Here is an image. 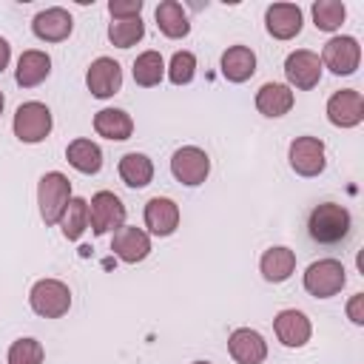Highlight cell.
<instances>
[{
    "mask_svg": "<svg viewBox=\"0 0 364 364\" xmlns=\"http://www.w3.org/2000/svg\"><path fill=\"white\" fill-rule=\"evenodd\" d=\"M350 228H353V216L338 202H321L307 216V233L318 245H338V242H344L350 236Z\"/></svg>",
    "mask_w": 364,
    "mask_h": 364,
    "instance_id": "1",
    "label": "cell"
},
{
    "mask_svg": "<svg viewBox=\"0 0 364 364\" xmlns=\"http://www.w3.org/2000/svg\"><path fill=\"white\" fill-rule=\"evenodd\" d=\"M71 199V182L60 171H48L37 182V205H40V219L46 225H60L65 205Z\"/></svg>",
    "mask_w": 364,
    "mask_h": 364,
    "instance_id": "2",
    "label": "cell"
},
{
    "mask_svg": "<svg viewBox=\"0 0 364 364\" xmlns=\"http://www.w3.org/2000/svg\"><path fill=\"white\" fill-rule=\"evenodd\" d=\"M51 125H54V117H51L48 105H46V102H37V100L23 102V105L14 111V122H11L14 136H17L20 142H26V145L43 142V139L51 134Z\"/></svg>",
    "mask_w": 364,
    "mask_h": 364,
    "instance_id": "3",
    "label": "cell"
},
{
    "mask_svg": "<svg viewBox=\"0 0 364 364\" xmlns=\"http://www.w3.org/2000/svg\"><path fill=\"white\" fill-rule=\"evenodd\" d=\"M28 304L43 318H60L71 307V290L60 279H40L28 293Z\"/></svg>",
    "mask_w": 364,
    "mask_h": 364,
    "instance_id": "4",
    "label": "cell"
},
{
    "mask_svg": "<svg viewBox=\"0 0 364 364\" xmlns=\"http://www.w3.org/2000/svg\"><path fill=\"white\" fill-rule=\"evenodd\" d=\"M347 284V270L338 259H318L304 270V290L316 299L338 296Z\"/></svg>",
    "mask_w": 364,
    "mask_h": 364,
    "instance_id": "5",
    "label": "cell"
},
{
    "mask_svg": "<svg viewBox=\"0 0 364 364\" xmlns=\"http://www.w3.org/2000/svg\"><path fill=\"white\" fill-rule=\"evenodd\" d=\"M88 225L94 236H105L125 225V205L111 191H97L88 202Z\"/></svg>",
    "mask_w": 364,
    "mask_h": 364,
    "instance_id": "6",
    "label": "cell"
},
{
    "mask_svg": "<svg viewBox=\"0 0 364 364\" xmlns=\"http://www.w3.org/2000/svg\"><path fill=\"white\" fill-rule=\"evenodd\" d=\"M318 60H321V68H330L333 74L347 77V74H355V68L361 63V46L355 37L341 34V37H333L324 43Z\"/></svg>",
    "mask_w": 364,
    "mask_h": 364,
    "instance_id": "7",
    "label": "cell"
},
{
    "mask_svg": "<svg viewBox=\"0 0 364 364\" xmlns=\"http://www.w3.org/2000/svg\"><path fill=\"white\" fill-rule=\"evenodd\" d=\"M171 173L176 176V182L188 185V188H196L210 173V156L202 148H196V145H185V148L173 151V156H171Z\"/></svg>",
    "mask_w": 364,
    "mask_h": 364,
    "instance_id": "8",
    "label": "cell"
},
{
    "mask_svg": "<svg viewBox=\"0 0 364 364\" xmlns=\"http://www.w3.org/2000/svg\"><path fill=\"white\" fill-rule=\"evenodd\" d=\"M287 159L299 176H318L327 165V151L318 136H296L290 142Z\"/></svg>",
    "mask_w": 364,
    "mask_h": 364,
    "instance_id": "9",
    "label": "cell"
},
{
    "mask_svg": "<svg viewBox=\"0 0 364 364\" xmlns=\"http://www.w3.org/2000/svg\"><path fill=\"white\" fill-rule=\"evenodd\" d=\"M284 77L299 91L316 88L318 80H321V60H318V54L316 51H307V48L290 51L287 60H284Z\"/></svg>",
    "mask_w": 364,
    "mask_h": 364,
    "instance_id": "10",
    "label": "cell"
},
{
    "mask_svg": "<svg viewBox=\"0 0 364 364\" xmlns=\"http://www.w3.org/2000/svg\"><path fill=\"white\" fill-rule=\"evenodd\" d=\"M85 85L97 100H108L122 88V68L114 57H97L85 71Z\"/></svg>",
    "mask_w": 364,
    "mask_h": 364,
    "instance_id": "11",
    "label": "cell"
},
{
    "mask_svg": "<svg viewBox=\"0 0 364 364\" xmlns=\"http://www.w3.org/2000/svg\"><path fill=\"white\" fill-rule=\"evenodd\" d=\"M327 119L336 128H355L364 119V97L355 88H341L327 100Z\"/></svg>",
    "mask_w": 364,
    "mask_h": 364,
    "instance_id": "12",
    "label": "cell"
},
{
    "mask_svg": "<svg viewBox=\"0 0 364 364\" xmlns=\"http://www.w3.org/2000/svg\"><path fill=\"white\" fill-rule=\"evenodd\" d=\"M71 28H74V20H71V14H68L65 9H60V6L43 9V11H37L34 20H31V31H34V37L43 40V43H63V40H68Z\"/></svg>",
    "mask_w": 364,
    "mask_h": 364,
    "instance_id": "13",
    "label": "cell"
},
{
    "mask_svg": "<svg viewBox=\"0 0 364 364\" xmlns=\"http://www.w3.org/2000/svg\"><path fill=\"white\" fill-rule=\"evenodd\" d=\"M111 250H114V256L122 259L125 264H136V262L148 259V253H151V236H148L142 228L122 225L119 230H114Z\"/></svg>",
    "mask_w": 364,
    "mask_h": 364,
    "instance_id": "14",
    "label": "cell"
},
{
    "mask_svg": "<svg viewBox=\"0 0 364 364\" xmlns=\"http://www.w3.org/2000/svg\"><path fill=\"white\" fill-rule=\"evenodd\" d=\"M273 330H276V338L284 344V347H304L313 336V324L310 318L301 313V310H282L276 318H273Z\"/></svg>",
    "mask_w": 364,
    "mask_h": 364,
    "instance_id": "15",
    "label": "cell"
},
{
    "mask_svg": "<svg viewBox=\"0 0 364 364\" xmlns=\"http://www.w3.org/2000/svg\"><path fill=\"white\" fill-rule=\"evenodd\" d=\"M228 350L236 364H262L267 358V341L262 338V333H256L250 327L233 330L228 338Z\"/></svg>",
    "mask_w": 364,
    "mask_h": 364,
    "instance_id": "16",
    "label": "cell"
},
{
    "mask_svg": "<svg viewBox=\"0 0 364 364\" xmlns=\"http://www.w3.org/2000/svg\"><path fill=\"white\" fill-rule=\"evenodd\" d=\"M301 23H304V17H301V9L296 3H273L264 11L267 34L276 40H293L301 31Z\"/></svg>",
    "mask_w": 364,
    "mask_h": 364,
    "instance_id": "17",
    "label": "cell"
},
{
    "mask_svg": "<svg viewBox=\"0 0 364 364\" xmlns=\"http://www.w3.org/2000/svg\"><path fill=\"white\" fill-rule=\"evenodd\" d=\"M145 228L154 236H171L179 228V205L168 196H154L145 202Z\"/></svg>",
    "mask_w": 364,
    "mask_h": 364,
    "instance_id": "18",
    "label": "cell"
},
{
    "mask_svg": "<svg viewBox=\"0 0 364 364\" xmlns=\"http://www.w3.org/2000/svg\"><path fill=\"white\" fill-rule=\"evenodd\" d=\"M48 74H51V57H48L46 51L28 48V51L20 54L17 71H14V80H17L20 88H34V85H40Z\"/></svg>",
    "mask_w": 364,
    "mask_h": 364,
    "instance_id": "19",
    "label": "cell"
},
{
    "mask_svg": "<svg viewBox=\"0 0 364 364\" xmlns=\"http://www.w3.org/2000/svg\"><path fill=\"white\" fill-rule=\"evenodd\" d=\"M259 270L267 282L279 284V282H287L296 270V253L284 245H276V247H267L259 259Z\"/></svg>",
    "mask_w": 364,
    "mask_h": 364,
    "instance_id": "20",
    "label": "cell"
},
{
    "mask_svg": "<svg viewBox=\"0 0 364 364\" xmlns=\"http://www.w3.org/2000/svg\"><path fill=\"white\" fill-rule=\"evenodd\" d=\"M293 88L284 82H264L256 91V108L264 117H284L293 108Z\"/></svg>",
    "mask_w": 364,
    "mask_h": 364,
    "instance_id": "21",
    "label": "cell"
},
{
    "mask_svg": "<svg viewBox=\"0 0 364 364\" xmlns=\"http://www.w3.org/2000/svg\"><path fill=\"white\" fill-rule=\"evenodd\" d=\"M94 131L105 139H114V142H122V139H131L134 134V119L128 111L122 108H102L94 114Z\"/></svg>",
    "mask_w": 364,
    "mask_h": 364,
    "instance_id": "22",
    "label": "cell"
},
{
    "mask_svg": "<svg viewBox=\"0 0 364 364\" xmlns=\"http://www.w3.org/2000/svg\"><path fill=\"white\" fill-rule=\"evenodd\" d=\"M256 74V54L247 46H230L222 54V77L228 82H245Z\"/></svg>",
    "mask_w": 364,
    "mask_h": 364,
    "instance_id": "23",
    "label": "cell"
},
{
    "mask_svg": "<svg viewBox=\"0 0 364 364\" xmlns=\"http://www.w3.org/2000/svg\"><path fill=\"white\" fill-rule=\"evenodd\" d=\"M65 159L74 171L91 176V173H100V168H102V148L91 139H74L65 148Z\"/></svg>",
    "mask_w": 364,
    "mask_h": 364,
    "instance_id": "24",
    "label": "cell"
},
{
    "mask_svg": "<svg viewBox=\"0 0 364 364\" xmlns=\"http://www.w3.org/2000/svg\"><path fill=\"white\" fill-rule=\"evenodd\" d=\"M156 26H159V31H162L165 37H171V40L188 37V31H191V20H188L182 3H176V0H162V3L156 6Z\"/></svg>",
    "mask_w": 364,
    "mask_h": 364,
    "instance_id": "25",
    "label": "cell"
},
{
    "mask_svg": "<svg viewBox=\"0 0 364 364\" xmlns=\"http://www.w3.org/2000/svg\"><path fill=\"white\" fill-rule=\"evenodd\" d=\"M119 176H122V182L128 188H145V185H151V179H154V162H151V156L136 154V151L125 154L119 159Z\"/></svg>",
    "mask_w": 364,
    "mask_h": 364,
    "instance_id": "26",
    "label": "cell"
},
{
    "mask_svg": "<svg viewBox=\"0 0 364 364\" xmlns=\"http://www.w3.org/2000/svg\"><path fill=\"white\" fill-rule=\"evenodd\" d=\"M165 77V60L159 51H142L134 60V82L142 88H154L159 85Z\"/></svg>",
    "mask_w": 364,
    "mask_h": 364,
    "instance_id": "27",
    "label": "cell"
},
{
    "mask_svg": "<svg viewBox=\"0 0 364 364\" xmlns=\"http://www.w3.org/2000/svg\"><path fill=\"white\" fill-rule=\"evenodd\" d=\"M60 225H63V236L68 242H77L88 230V199L71 196L68 205H65V213H63Z\"/></svg>",
    "mask_w": 364,
    "mask_h": 364,
    "instance_id": "28",
    "label": "cell"
},
{
    "mask_svg": "<svg viewBox=\"0 0 364 364\" xmlns=\"http://www.w3.org/2000/svg\"><path fill=\"white\" fill-rule=\"evenodd\" d=\"M347 17V6L341 0H318L313 3V23L318 31H336L341 28Z\"/></svg>",
    "mask_w": 364,
    "mask_h": 364,
    "instance_id": "29",
    "label": "cell"
},
{
    "mask_svg": "<svg viewBox=\"0 0 364 364\" xmlns=\"http://www.w3.org/2000/svg\"><path fill=\"white\" fill-rule=\"evenodd\" d=\"M145 37V23L142 17H134V20H114L108 26V40L117 46V48H131L134 43H139Z\"/></svg>",
    "mask_w": 364,
    "mask_h": 364,
    "instance_id": "30",
    "label": "cell"
},
{
    "mask_svg": "<svg viewBox=\"0 0 364 364\" xmlns=\"http://www.w3.org/2000/svg\"><path fill=\"white\" fill-rule=\"evenodd\" d=\"M46 350L37 338H17L9 347V364H43Z\"/></svg>",
    "mask_w": 364,
    "mask_h": 364,
    "instance_id": "31",
    "label": "cell"
},
{
    "mask_svg": "<svg viewBox=\"0 0 364 364\" xmlns=\"http://www.w3.org/2000/svg\"><path fill=\"white\" fill-rule=\"evenodd\" d=\"M196 74V57L191 51H176L171 57V65H168V80L173 85H188Z\"/></svg>",
    "mask_w": 364,
    "mask_h": 364,
    "instance_id": "32",
    "label": "cell"
},
{
    "mask_svg": "<svg viewBox=\"0 0 364 364\" xmlns=\"http://www.w3.org/2000/svg\"><path fill=\"white\" fill-rule=\"evenodd\" d=\"M108 11L114 20H134L142 11V0H111Z\"/></svg>",
    "mask_w": 364,
    "mask_h": 364,
    "instance_id": "33",
    "label": "cell"
},
{
    "mask_svg": "<svg viewBox=\"0 0 364 364\" xmlns=\"http://www.w3.org/2000/svg\"><path fill=\"white\" fill-rule=\"evenodd\" d=\"M347 318L353 321V324H364V293H355L350 301H347Z\"/></svg>",
    "mask_w": 364,
    "mask_h": 364,
    "instance_id": "34",
    "label": "cell"
},
{
    "mask_svg": "<svg viewBox=\"0 0 364 364\" xmlns=\"http://www.w3.org/2000/svg\"><path fill=\"white\" fill-rule=\"evenodd\" d=\"M9 60H11V46L0 37V74L6 71V65H9Z\"/></svg>",
    "mask_w": 364,
    "mask_h": 364,
    "instance_id": "35",
    "label": "cell"
},
{
    "mask_svg": "<svg viewBox=\"0 0 364 364\" xmlns=\"http://www.w3.org/2000/svg\"><path fill=\"white\" fill-rule=\"evenodd\" d=\"M3 105H6V97H3V91H0V114H3Z\"/></svg>",
    "mask_w": 364,
    "mask_h": 364,
    "instance_id": "36",
    "label": "cell"
},
{
    "mask_svg": "<svg viewBox=\"0 0 364 364\" xmlns=\"http://www.w3.org/2000/svg\"><path fill=\"white\" fill-rule=\"evenodd\" d=\"M193 364H210V361H193Z\"/></svg>",
    "mask_w": 364,
    "mask_h": 364,
    "instance_id": "37",
    "label": "cell"
}]
</instances>
